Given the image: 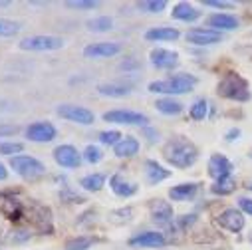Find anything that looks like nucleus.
Masks as SVG:
<instances>
[{"instance_id": "nucleus-1", "label": "nucleus", "mask_w": 252, "mask_h": 250, "mask_svg": "<svg viewBox=\"0 0 252 250\" xmlns=\"http://www.w3.org/2000/svg\"><path fill=\"white\" fill-rule=\"evenodd\" d=\"M163 157L167 163H171L177 169H189L193 167L199 159V149L193 141H189L183 135H175L171 137L165 145H163Z\"/></svg>"}, {"instance_id": "nucleus-2", "label": "nucleus", "mask_w": 252, "mask_h": 250, "mask_svg": "<svg viewBox=\"0 0 252 250\" xmlns=\"http://www.w3.org/2000/svg\"><path fill=\"white\" fill-rule=\"evenodd\" d=\"M197 84H199V80L193 74H177V76L167 78V80L151 82L149 84V92L151 94H167V95L173 97V95H181V94L193 92Z\"/></svg>"}, {"instance_id": "nucleus-3", "label": "nucleus", "mask_w": 252, "mask_h": 250, "mask_svg": "<svg viewBox=\"0 0 252 250\" xmlns=\"http://www.w3.org/2000/svg\"><path fill=\"white\" fill-rule=\"evenodd\" d=\"M217 92L220 97L224 99H232V101H248L250 99V90H248V82L236 74V72H228L217 86Z\"/></svg>"}, {"instance_id": "nucleus-4", "label": "nucleus", "mask_w": 252, "mask_h": 250, "mask_svg": "<svg viewBox=\"0 0 252 250\" xmlns=\"http://www.w3.org/2000/svg\"><path fill=\"white\" fill-rule=\"evenodd\" d=\"M10 167L16 175H20L24 181H38L46 175V165L30 155H16L10 157Z\"/></svg>"}, {"instance_id": "nucleus-5", "label": "nucleus", "mask_w": 252, "mask_h": 250, "mask_svg": "<svg viewBox=\"0 0 252 250\" xmlns=\"http://www.w3.org/2000/svg\"><path fill=\"white\" fill-rule=\"evenodd\" d=\"M66 46V40L52 34H36L20 40L18 48L24 52H56Z\"/></svg>"}, {"instance_id": "nucleus-6", "label": "nucleus", "mask_w": 252, "mask_h": 250, "mask_svg": "<svg viewBox=\"0 0 252 250\" xmlns=\"http://www.w3.org/2000/svg\"><path fill=\"white\" fill-rule=\"evenodd\" d=\"M103 121L117 123V125H139V127H147L149 117L141 111H131V109H111L103 113Z\"/></svg>"}, {"instance_id": "nucleus-7", "label": "nucleus", "mask_w": 252, "mask_h": 250, "mask_svg": "<svg viewBox=\"0 0 252 250\" xmlns=\"http://www.w3.org/2000/svg\"><path fill=\"white\" fill-rule=\"evenodd\" d=\"M56 113L72 123H78V125H94V121H95V113L92 109L76 105V103H62V105H58Z\"/></svg>"}, {"instance_id": "nucleus-8", "label": "nucleus", "mask_w": 252, "mask_h": 250, "mask_svg": "<svg viewBox=\"0 0 252 250\" xmlns=\"http://www.w3.org/2000/svg\"><path fill=\"white\" fill-rule=\"evenodd\" d=\"M217 224H219L220 228L232 232V234H238V232H242L244 226H246V217H244V213H242L240 209L228 207V209L220 211V215L217 217Z\"/></svg>"}, {"instance_id": "nucleus-9", "label": "nucleus", "mask_w": 252, "mask_h": 250, "mask_svg": "<svg viewBox=\"0 0 252 250\" xmlns=\"http://www.w3.org/2000/svg\"><path fill=\"white\" fill-rule=\"evenodd\" d=\"M58 135L56 127L50 121H34L26 127V139L32 143H50Z\"/></svg>"}, {"instance_id": "nucleus-10", "label": "nucleus", "mask_w": 252, "mask_h": 250, "mask_svg": "<svg viewBox=\"0 0 252 250\" xmlns=\"http://www.w3.org/2000/svg\"><path fill=\"white\" fill-rule=\"evenodd\" d=\"M54 161L60 167H64V169H78L82 165V153L70 143L58 145L54 149Z\"/></svg>"}, {"instance_id": "nucleus-11", "label": "nucleus", "mask_w": 252, "mask_h": 250, "mask_svg": "<svg viewBox=\"0 0 252 250\" xmlns=\"http://www.w3.org/2000/svg\"><path fill=\"white\" fill-rule=\"evenodd\" d=\"M149 215H151V220L159 226H171L175 222L173 207L167 201H161V199H155V201L149 203Z\"/></svg>"}, {"instance_id": "nucleus-12", "label": "nucleus", "mask_w": 252, "mask_h": 250, "mask_svg": "<svg viewBox=\"0 0 252 250\" xmlns=\"http://www.w3.org/2000/svg\"><path fill=\"white\" fill-rule=\"evenodd\" d=\"M165 244H167L165 234L157 230H143L129 238V246L133 248H161Z\"/></svg>"}, {"instance_id": "nucleus-13", "label": "nucleus", "mask_w": 252, "mask_h": 250, "mask_svg": "<svg viewBox=\"0 0 252 250\" xmlns=\"http://www.w3.org/2000/svg\"><path fill=\"white\" fill-rule=\"evenodd\" d=\"M119 52H121V44H117V42H95V44H88L84 48V56L90 60L113 58Z\"/></svg>"}, {"instance_id": "nucleus-14", "label": "nucleus", "mask_w": 252, "mask_h": 250, "mask_svg": "<svg viewBox=\"0 0 252 250\" xmlns=\"http://www.w3.org/2000/svg\"><path fill=\"white\" fill-rule=\"evenodd\" d=\"M187 42L193 46H213L222 42V32H217L211 28H193L187 32Z\"/></svg>"}, {"instance_id": "nucleus-15", "label": "nucleus", "mask_w": 252, "mask_h": 250, "mask_svg": "<svg viewBox=\"0 0 252 250\" xmlns=\"http://www.w3.org/2000/svg\"><path fill=\"white\" fill-rule=\"evenodd\" d=\"M151 64L157 70H173L179 66V54L173 50H165V48H155L149 54Z\"/></svg>"}, {"instance_id": "nucleus-16", "label": "nucleus", "mask_w": 252, "mask_h": 250, "mask_svg": "<svg viewBox=\"0 0 252 250\" xmlns=\"http://www.w3.org/2000/svg\"><path fill=\"white\" fill-rule=\"evenodd\" d=\"M109 187H111V191H113L117 197H121V199L133 197V195L137 193V189H139L137 183H135V181H129L123 173H115V175L109 179Z\"/></svg>"}, {"instance_id": "nucleus-17", "label": "nucleus", "mask_w": 252, "mask_h": 250, "mask_svg": "<svg viewBox=\"0 0 252 250\" xmlns=\"http://www.w3.org/2000/svg\"><path fill=\"white\" fill-rule=\"evenodd\" d=\"M232 163L222 155V153H213L211 159H209V175L219 181V179H224V177H230L232 175Z\"/></svg>"}, {"instance_id": "nucleus-18", "label": "nucleus", "mask_w": 252, "mask_h": 250, "mask_svg": "<svg viewBox=\"0 0 252 250\" xmlns=\"http://www.w3.org/2000/svg\"><path fill=\"white\" fill-rule=\"evenodd\" d=\"M207 22H209L211 30H217V32H228V30H236L240 26V20L232 14H226V12L211 14Z\"/></svg>"}, {"instance_id": "nucleus-19", "label": "nucleus", "mask_w": 252, "mask_h": 250, "mask_svg": "<svg viewBox=\"0 0 252 250\" xmlns=\"http://www.w3.org/2000/svg\"><path fill=\"white\" fill-rule=\"evenodd\" d=\"M199 193V183H181L175 185L169 189V197L177 203H187V201H193Z\"/></svg>"}, {"instance_id": "nucleus-20", "label": "nucleus", "mask_w": 252, "mask_h": 250, "mask_svg": "<svg viewBox=\"0 0 252 250\" xmlns=\"http://www.w3.org/2000/svg\"><path fill=\"white\" fill-rule=\"evenodd\" d=\"M133 92V88L129 84H123V82H103L97 84V94L105 95V97H125Z\"/></svg>"}, {"instance_id": "nucleus-21", "label": "nucleus", "mask_w": 252, "mask_h": 250, "mask_svg": "<svg viewBox=\"0 0 252 250\" xmlns=\"http://www.w3.org/2000/svg\"><path fill=\"white\" fill-rule=\"evenodd\" d=\"M139 139L137 137H133V135H125L115 147H113V155L115 157H119V159H129V157H133V155H137L139 153Z\"/></svg>"}, {"instance_id": "nucleus-22", "label": "nucleus", "mask_w": 252, "mask_h": 250, "mask_svg": "<svg viewBox=\"0 0 252 250\" xmlns=\"http://www.w3.org/2000/svg\"><path fill=\"white\" fill-rule=\"evenodd\" d=\"M181 32L173 26H159V28H149L145 32V40L147 42H175L179 40Z\"/></svg>"}, {"instance_id": "nucleus-23", "label": "nucleus", "mask_w": 252, "mask_h": 250, "mask_svg": "<svg viewBox=\"0 0 252 250\" xmlns=\"http://www.w3.org/2000/svg\"><path fill=\"white\" fill-rule=\"evenodd\" d=\"M169 177H171V171L165 169L161 163H157L153 159H147L145 161V179H147L149 185H159L161 181H165Z\"/></svg>"}, {"instance_id": "nucleus-24", "label": "nucleus", "mask_w": 252, "mask_h": 250, "mask_svg": "<svg viewBox=\"0 0 252 250\" xmlns=\"http://www.w3.org/2000/svg\"><path fill=\"white\" fill-rule=\"evenodd\" d=\"M171 16H173L175 20H181V22H195V20L201 16V12H199L193 4H189V2H179V4L173 6Z\"/></svg>"}, {"instance_id": "nucleus-25", "label": "nucleus", "mask_w": 252, "mask_h": 250, "mask_svg": "<svg viewBox=\"0 0 252 250\" xmlns=\"http://www.w3.org/2000/svg\"><path fill=\"white\" fill-rule=\"evenodd\" d=\"M105 185V175L103 173H90L80 179V187L88 193H99Z\"/></svg>"}, {"instance_id": "nucleus-26", "label": "nucleus", "mask_w": 252, "mask_h": 250, "mask_svg": "<svg viewBox=\"0 0 252 250\" xmlns=\"http://www.w3.org/2000/svg\"><path fill=\"white\" fill-rule=\"evenodd\" d=\"M155 107H157V111L163 113V115H179V113L185 109V105H183L181 101L173 99V97H161V99H157V101H155Z\"/></svg>"}, {"instance_id": "nucleus-27", "label": "nucleus", "mask_w": 252, "mask_h": 250, "mask_svg": "<svg viewBox=\"0 0 252 250\" xmlns=\"http://www.w3.org/2000/svg\"><path fill=\"white\" fill-rule=\"evenodd\" d=\"M236 189V181L232 177H224V179H219L211 185V193L213 195H220V197H226L230 193H234Z\"/></svg>"}, {"instance_id": "nucleus-28", "label": "nucleus", "mask_w": 252, "mask_h": 250, "mask_svg": "<svg viewBox=\"0 0 252 250\" xmlns=\"http://www.w3.org/2000/svg\"><path fill=\"white\" fill-rule=\"evenodd\" d=\"M86 28L90 32H95V34L109 32L113 28V18L111 16H95V18H92V20L86 22Z\"/></svg>"}, {"instance_id": "nucleus-29", "label": "nucleus", "mask_w": 252, "mask_h": 250, "mask_svg": "<svg viewBox=\"0 0 252 250\" xmlns=\"http://www.w3.org/2000/svg\"><path fill=\"white\" fill-rule=\"evenodd\" d=\"M22 30V24L18 20L0 18V38H14Z\"/></svg>"}, {"instance_id": "nucleus-30", "label": "nucleus", "mask_w": 252, "mask_h": 250, "mask_svg": "<svg viewBox=\"0 0 252 250\" xmlns=\"http://www.w3.org/2000/svg\"><path fill=\"white\" fill-rule=\"evenodd\" d=\"M92 246H94L92 236H72L66 240L64 250H90Z\"/></svg>"}, {"instance_id": "nucleus-31", "label": "nucleus", "mask_w": 252, "mask_h": 250, "mask_svg": "<svg viewBox=\"0 0 252 250\" xmlns=\"http://www.w3.org/2000/svg\"><path fill=\"white\" fill-rule=\"evenodd\" d=\"M109 222L113 224H125V222H129L133 219V209L131 207H121V209H115L109 213Z\"/></svg>"}, {"instance_id": "nucleus-32", "label": "nucleus", "mask_w": 252, "mask_h": 250, "mask_svg": "<svg viewBox=\"0 0 252 250\" xmlns=\"http://www.w3.org/2000/svg\"><path fill=\"white\" fill-rule=\"evenodd\" d=\"M137 8L143 12H149V14H159L167 8V2L165 0H141L137 4Z\"/></svg>"}, {"instance_id": "nucleus-33", "label": "nucleus", "mask_w": 252, "mask_h": 250, "mask_svg": "<svg viewBox=\"0 0 252 250\" xmlns=\"http://www.w3.org/2000/svg\"><path fill=\"white\" fill-rule=\"evenodd\" d=\"M207 113H209V101L207 99H197L191 105V109H189V115H191V119H195V121H203L207 117Z\"/></svg>"}, {"instance_id": "nucleus-34", "label": "nucleus", "mask_w": 252, "mask_h": 250, "mask_svg": "<svg viewBox=\"0 0 252 250\" xmlns=\"http://www.w3.org/2000/svg\"><path fill=\"white\" fill-rule=\"evenodd\" d=\"M66 6L74 10H94L99 6V0H66Z\"/></svg>"}, {"instance_id": "nucleus-35", "label": "nucleus", "mask_w": 252, "mask_h": 250, "mask_svg": "<svg viewBox=\"0 0 252 250\" xmlns=\"http://www.w3.org/2000/svg\"><path fill=\"white\" fill-rule=\"evenodd\" d=\"M24 145L20 141H4L0 143V153L2 155H8V157H16L18 153H22Z\"/></svg>"}, {"instance_id": "nucleus-36", "label": "nucleus", "mask_w": 252, "mask_h": 250, "mask_svg": "<svg viewBox=\"0 0 252 250\" xmlns=\"http://www.w3.org/2000/svg\"><path fill=\"white\" fill-rule=\"evenodd\" d=\"M82 155H84V159H86L90 165H95V163H99V161L103 159V151H101L97 145H88Z\"/></svg>"}, {"instance_id": "nucleus-37", "label": "nucleus", "mask_w": 252, "mask_h": 250, "mask_svg": "<svg viewBox=\"0 0 252 250\" xmlns=\"http://www.w3.org/2000/svg\"><path fill=\"white\" fill-rule=\"evenodd\" d=\"M121 139H123V135H121L117 129H111V131H101V133H99V141H101L103 145H113V147H115V145H117Z\"/></svg>"}, {"instance_id": "nucleus-38", "label": "nucleus", "mask_w": 252, "mask_h": 250, "mask_svg": "<svg viewBox=\"0 0 252 250\" xmlns=\"http://www.w3.org/2000/svg\"><path fill=\"white\" fill-rule=\"evenodd\" d=\"M205 6H213V8H232L234 2H226V0H205Z\"/></svg>"}, {"instance_id": "nucleus-39", "label": "nucleus", "mask_w": 252, "mask_h": 250, "mask_svg": "<svg viewBox=\"0 0 252 250\" xmlns=\"http://www.w3.org/2000/svg\"><path fill=\"white\" fill-rule=\"evenodd\" d=\"M238 209H240L242 213H246V215L252 217V199H248V197H240V199H238Z\"/></svg>"}, {"instance_id": "nucleus-40", "label": "nucleus", "mask_w": 252, "mask_h": 250, "mask_svg": "<svg viewBox=\"0 0 252 250\" xmlns=\"http://www.w3.org/2000/svg\"><path fill=\"white\" fill-rule=\"evenodd\" d=\"M18 125H0V137H10L18 133Z\"/></svg>"}, {"instance_id": "nucleus-41", "label": "nucleus", "mask_w": 252, "mask_h": 250, "mask_svg": "<svg viewBox=\"0 0 252 250\" xmlns=\"http://www.w3.org/2000/svg\"><path fill=\"white\" fill-rule=\"evenodd\" d=\"M143 135L147 137V141H149V143L159 141V133H157L155 129H151V127H143Z\"/></svg>"}, {"instance_id": "nucleus-42", "label": "nucleus", "mask_w": 252, "mask_h": 250, "mask_svg": "<svg viewBox=\"0 0 252 250\" xmlns=\"http://www.w3.org/2000/svg\"><path fill=\"white\" fill-rule=\"evenodd\" d=\"M238 137H240V129H238V127L228 129V131H226V135H224V139H226V141H234V139H238Z\"/></svg>"}, {"instance_id": "nucleus-43", "label": "nucleus", "mask_w": 252, "mask_h": 250, "mask_svg": "<svg viewBox=\"0 0 252 250\" xmlns=\"http://www.w3.org/2000/svg\"><path fill=\"white\" fill-rule=\"evenodd\" d=\"M28 238H30V232H26V230H18V234L12 236L14 242H24V240H28Z\"/></svg>"}, {"instance_id": "nucleus-44", "label": "nucleus", "mask_w": 252, "mask_h": 250, "mask_svg": "<svg viewBox=\"0 0 252 250\" xmlns=\"http://www.w3.org/2000/svg\"><path fill=\"white\" fill-rule=\"evenodd\" d=\"M8 179V169L4 163H0V181H6Z\"/></svg>"}, {"instance_id": "nucleus-45", "label": "nucleus", "mask_w": 252, "mask_h": 250, "mask_svg": "<svg viewBox=\"0 0 252 250\" xmlns=\"http://www.w3.org/2000/svg\"><path fill=\"white\" fill-rule=\"evenodd\" d=\"M12 2H10V0H0V8H8Z\"/></svg>"}, {"instance_id": "nucleus-46", "label": "nucleus", "mask_w": 252, "mask_h": 250, "mask_svg": "<svg viewBox=\"0 0 252 250\" xmlns=\"http://www.w3.org/2000/svg\"><path fill=\"white\" fill-rule=\"evenodd\" d=\"M246 189H248V191H252V181H250V183L246 185Z\"/></svg>"}, {"instance_id": "nucleus-47", "label": "nucleus", "mask_w": 252, "mask_h": 250, "mask_svg": "<svg viewBox=\"0 0 252 250\" xmlns=\"http://www.w3.org/2000/svg\"><path fill=\"white\" fill-rule=\"evenodd\" d=\"M248 157H250V159H252V149H250V151H248Z\"/></svg>"}, {"instance_id": "nucleus-48", "label": "nucleus", "mask_w": 252, "mask_h": 250, "mask_svg": "<svg viewBox=\"0 0 252 250\" xmlns=\"http://www.w3.org/2000/svg\"><path fill=\"white\" fill-rule=\"evenodd\" d=\"M250 240H252V236H250Z\"/></svg>"}]
</instances>
